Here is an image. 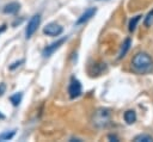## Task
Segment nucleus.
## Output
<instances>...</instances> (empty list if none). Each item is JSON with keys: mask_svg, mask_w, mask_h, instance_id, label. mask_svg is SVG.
Wrapping results in <instances>:
<instances>
[{"mask_svg": "<svg viewBox=\"0 0 153 142\" xmlns=\"http://www.w3.org/2000/svg\"><path fill=\"white\" fill-rule=\"evenodd\" d=\"M96 12H97V8L96 7H90V8H87L80 17H79V19L76 20V25H80V24H84V23H86L88 19H91L94 14H96Z\"/></svg>", "mask_w": 153, "mask_h": 142, "instance_id": "423d86ee", "label": "nucleus"}, {"mask_svg": "<svg viewBox=\"0 0 153 142\" xmlns=\"http://www.w3.org/2000/svg\"><path fill=\"white\" fill-rule=\"evenodd\" d=\"M81 91H82V87H81V84L78 79H75L74 76L71 79V82H69V87H68V93H69V97L72 99L79 97L81 94Z\"/></svg>", "mask_w": 153, "mask_h": 142, "instance_id": "7ed1b4c3", "label": "nucleus"}, {"mask_svg": "<svg viewBox=\"0 0 153 142\" xmlns=\"http://www.w3.org/2000/svg\"><path fill=\"white\" fill-rule=\"evenodd\" d=\"M140 19H141V16H135L133 19H130V21H129V31H134L135 30V27H136L137 23L140 21Z\"/></svg>", "mask_w": 153, "mask_h": 142, "instance_id": "ddd939ff", "label": "nucleus"}, {"mask_svg": "<svg viewBox=\"0 0 153 142\" xmlns=\"http://www.w3.org/2000/svg\"><path fill=\"white\" fill-rule=\"evenodd\" d=\"M124 121L127 124H133L136 121V113L134 110H128L124 112Z\"/></svg>", "mask_w": 153, "mask_h": 142, "instance_id": "6e6552de", "label": "nucleus"}, {"mask_svg": "<svg viewBox=\"0 0 153 142\" xmlns=\"http://www.w3.org/2000/svg\"><path fill=\"white\" fill-rule=\"evenodd\" d=\"M19 8H20V4L19 2H16V1H13V2H10V4H7L5 7H4V13H7V14H13V13H16V12H18L19 11Z\"/></svg>", "mask_w": 153, "mask_h": 142, "instance_id": "0eeeda50", "label": "nucleus"}, {"mask_svg": "<svg viewBox=\"0 0 153 142\" xmlns=\"http://www.w3.org/2000/svg\"><path fill=\"white\" fill-rule=\"evenodd\" d=\"M152 23H153V11H151L148 14H147V17L145 18V26H151L152 25Z\"/></svg>", "mask_w": 153, "mask_h": 142, "instance_id": "4468645a", "label": "nucleus"}, {"mask_svg": "<svg viewBox=\"0 0 153 142\" xmlns=\"http://www.w3.org/2000/svg\"><path fill=\"white\" fill-rule=\"evenodd\" d=\"M22 97H23V94H22L20 92L14 93L13 95H11V97H10V100H11L12 105H13V106H18V105L20 104V101H22Z\"/></svg>", "mask_w": 153, "mask_h": 142, "instance_id": "9d476101", "label": "nucleus"}, {"mask_svg": "<svg viewBox=\"0 0 153 142\" xmlns=\"http://www.w3.org/2000/svg\"><path fill=\"white\" fill-rule=\"evenodd\" d=\"M5 30H6V25H1V26H0V33L4 32Z\"/></svg>", "mask_w": 153, "mask_h": 142, "instance_id": "f3484780", "label": "nucleus"}, {"mask_svg": "<svg viewBox=\"0 0 153 142\" xmlns=\"http://www.w3.org/2000/svg\"><path fill=\"white\" fill-rule=\"evenodd\" d=\"M39 23H41V14H35V16L31 17V19L29 20L27 26H26V29H25L26 38H30V37L35 33V31L37 30Z\"/></svg>", "mask_w": 153, "mask_h": 142, "instance_id": "f03ea898", "label": "nucleus"}, {"mask_svg": "<svg viewBox=\"0 0 153 142\" xmlns=\"http://www.w3.org/2000/svg\"><path fill=\"white\" fill-rule=\"evenodd\" d=\"M131 67L136 73L145 74L153 69V60L146 53H137L131 60Z\"/></svg>", "mask_w": 153, "mask_h": 142, "instance_id": "f257e3e1", "label": "nucleus"}, {"mask_svg": "<svg viewBox=\"0 0 153 142\" xmlns=\"http://www.w3.org/2000/svg\"><path fill=\"white\" fill-rule=\"evenodd\" d=\"M62 31H63V27H62L61 25L56 24V23H49V24H47V25L44 26V29H43V33H44V35H47V36H53V37L61 35Z\"/></svg>", "mask_w": 153, "mask_h": 142, "instance_id": "20e7f679", "label": "nucleus"}, {"mask_svg": "<svg viewBox=\"0 0 153 142\" xmlns=\"http://www.w3.org/2000/svg\"><path fill=\"white\" fill-rule=\"evenodd\" d=\"M22 63H24V60H19V61H16V62H13L11 66H10V69L11 70H13L14 68H17V67H19Z\"/></svg>", "mask_w": 153, "mask_h": 142, "instance_id": "2eb2a0df", "label": "nucleus"}, {"mask_svg": "<svg viewBox=\"0 0 153 142\" xmlns=\"http://www.w3.org/2000/svg\"><path fill=\"white\" fill-rule=\"evenodd\" d=\"M5 92H6V85H5L4 82H1V84H0V97H1Z\"/></svg>", "mask_w": 153, "mask_h": 142, "instance_id": "dca6fc26", "label": "nucleus"}, {"mask_svg": "<svg viewBox=\"0 0 153 142\" xmlns=\"http://www.w3.org/2000/svg\"><path fill=\"white\" fill-rule=\"evenodd\" d=\"M0 119H5V115H2L1 112H0Z\"/></svg>", "mask_w": 153, "mask_h": 142, "instance_id": "6ab92c4d", "label": "nucleus"}, {"mask_svg": "<svg viewBox=\"0 0 153 142\" xmlns=\"http://www.w3.org/2000/svg\"><path fill=\"white\" fill-rule=\"evenodd\" d=\"M16 129L13 130H10V131H5L2 134H0V141H7V140H11L14 135H16Z\"/></svg>", "mask_w": 153, "mask_h": 142, "instance_id": "9b49d317", "label": "nucleus"}, {"mask_svg": "<svg viewBox=\"0 0 153 142\" xmlns=\"http://www.w3.org/2000/svg\"><path fill=\"white\" fill-rule=\"evenodd\" d=\"M66 39L67 38H60V39H57L56 42H54V43H51L50 45H47V48H44V50H43V53H42V55H43V57H48V56H50L55 50H57L65 42H66Z\"/></svg>", "mask_w": 153, "mask_h": 142, "instance_id": "39448f33", "label": "nucleus"}, {"mask_svg": "<svg viewBox=\"0 0 153 142\" xmlns=\"http://www.w3.org/2000/svg\"><path fill=\"white\" fill-rule=\"evenodd\" d=\"M130 44H131L130 38H127V39L123 42V44H122V47H121V50H120L118 58H122V57H124V56H126L127 51H128V50H129V48H130Z\"/></svg>", "mask_w": 153, "mask_h": 142, "instance_id": "1a4fd4ad", "label": "nucleus"}, {"mask_svg": "<svg viewBox=\"0 0 153 142\" xmlns=\"http://www.w3.org/2000/svg\"><path fill=\"white\" fill-rule=\"evenodd\" d=\"M109 140H115V141H118L116 136H112V135H109Z\"/></svg>", "mask_w": 153, "mask_h": 142, "instance_id": "a211bd4d", "label": "nucleus"}, {"mask_svg": "<svg viewBox=\"0 0 153 142\" xmlns=\"http://www.w3.org/2000/svg\"><path fill=\"white\" fill-rule=\"evenodd\" d=\"M135 142H153V137L149 136V135H145V134H141V135H137L135 138H134Z\"/></svg>", "mask_w": 153, "mask_h": 142, "instance_id": "f8f14e48", "label": "nucleus"}]
</instances>
